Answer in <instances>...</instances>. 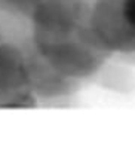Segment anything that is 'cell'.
I'll list each match as a JSON object with an SVG mask.
<instances>
[{
  "instance_id": "cell-5",
  "label": "cell",
  "mask_w": 135,
  "mask_h": 150,
  "mask_svg": "<svg viewBox=\"0 0 135 150\" xmlns=\"http://www.w3.org/2000/svg\"><path fill=\"white\" fill-rule=\"evenodd\" d=\"M45 2L46 0H0V11L28 23L33 12Z\"/></svg>"
},
{
  "instance_id": "cell-4",
  "label": "cell",
  "mask_w": 135,
  "mask_h": 150,
  "mask_svg": "<svg viewBox=\"0 0 135 150\" xmlns=\"http://www.w3.org/2000/svg\"><path fill=\"white\" fill-rule=\"evenodd\" d=\"M30 27L27 21L16 19L0 11V43L3 42H22L28 36Z\"/></svg>"
},
{
  "instance_id": "cell-6",
  "label": "cell",
  "mask_w": 135,
  "mask_h": 150,
  "mask_svg": "<svg viewBox=\"0 0 135 150\" xmlns=\"http://www.w3.org/2000/svg\"><path fill=\"white\" fill-rule=\"evenodd\" d=\"M120 11L129 27L135 30V0H120Z\"/></svg>"
},
{
  "instance_id": "cell-2",
  "label": "cell",
  "mask_w": 135,
  "mask_h": 150,
  "mask_svg": "<svg viewBox=\"0 0 135 150\" xmlns=\"http://www.w3.org/2000/svg\"><path fill=\"white\" fill-rule=\"evenodd\" d=\"M24 42L9 40L0 43V109L39 107L28 86Z\"/></svg>"
},
{
  "instance_id": "cell-1",
  "label": "cell",
  "mask_w": 135,
  "mask_h": 150,
  "mask_svg": "<svg viewBox=\"0 0 135 150\" xmlns=\"http://www.w3.org/2000/svg\"><path fill=\"white\" fill-rule=\"evenodd\" d=\"M82 33L110 61L135 64V30L120 11V0H92L88 3Z\"/></svg>"
},
{
  "instance_id": "cell-3",
  "label": "cell",
  "mask_w": 135,
  "mask_h": 150,
  "mask_svg": "<svg viewBox=\"0 0 135 150\" xmlns=\"http://www.w3.org/2000/svg\"><path fill=\"white\" fill-rule=\"evenodd\" d=\"M27 54L28 86L37 100L39 105L45 107H65L76 101V95L85 88L77 80L69 79L48 66L24 42Z\"/></svg>"
},
{
  "instance_id": "cell-7",
  "label": "cell",
  "mask_w": 135,
  "mask_h": 150,
  "mask_svg": "<svg viewBox=\"0 0 135 150\" xmlns=\"http://www.w3.org/2000/svg\"><path fill=\"white\" fill-rule=\"evenodd\" d=\"M80 2H92V0H80Z\"/></svg>"
}]
</instances>
